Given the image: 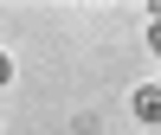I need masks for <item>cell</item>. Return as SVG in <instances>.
<instances>
[{
	"label": "cell",
	"instance_id": "6da1fadb",
	"mask_svg": "<svg viewBox=\"0 0 161 135\" xmlns=\"http://www.w3.org/2000/svg\"><path fill=\"white\" fill-rule=\"evenodd\" d=\"M129 110H136V122H161V84H136Z\"/></svg>",
	"mask_w": 161,
	"mask_h": 135
},
{
	"label": "cell",
	"instance_id": "7a4b0ae2",
	"mask_svg": "<svg viewBox=\"0 0 161 135\" xmlns=\"http://www.w3.org/2000/svg\"><path fill=\"white\" fill-rule=\"evenodd\" d=\"M7 84H13V58L0 51V90H7Z\"/></svg>",
	"mask_w": 161,
	"mask_h": 135
},
{
	"label": "cell",
	"instance_id": "3957f363",
	"mask_svg": "<svg viewBox=\"0 0 161 135\" xmlns=\"http://www.w3.org/2000/svg\"><path fill=\"white\" fill-rule=\"evenodd\" d=\"M148 51L161 58V26H155V19H148Z\"/></svg>",
	"mask_w": 161,
	"mask_h": 135
},
{
	"label": "cell",
	"instance_id": "277c9868",
	"mask_svg": "<svg viewBox=\"0 0 161 135\" xmlns=\"http://www.w3.org/2000/svg\"><path fill=\"white\" fill-rule=\"evenodd\" d=\"M148 13H155V26H161V0H148Z\"/></svg>",
	"mask_w": 161,
	"mask_h": 135
}]
</instances>
